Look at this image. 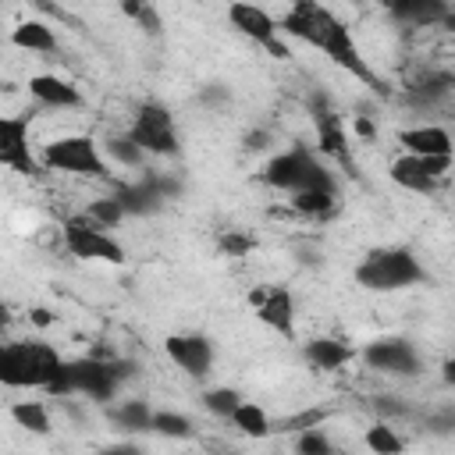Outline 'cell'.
Segmentation results:
<instances>
[{"label": "cell", "mask_w": 455, "mask_h": 455, "mask_svg": "<svg viewBox=\"0 0 455 455\" xmlns=\"http://www.w3.org/2000/svg\"><path fill=\"white\" fill-rule=\"evenodd\" d=\"M281 32L291 36V39H299V43H306V46H313V50H323L338 68H345L348 75H355L359 82H366L373 92L387 96L384 78L359 53V43L348 32V25L341 18H334L320 0H291V7L281 18Z\"/></svg>", "instance_id": "obj_1"}, {"label": "cell", "mask_w": 455, "mask_h": 455, "mask_svg": "<svg viewBox=\"0 0 455 455\" xmlns=\"http://www.w3.org/2000/svg\"><path fill=\"white\" fill-rule=\"evenodd\" d=\"M135 377V363L132 359H103V355H85V359H71L64 363L60 377L46 387L50 395L64 398V395H85L92 402H110L121 384Z\"/></svg>", "instance_id": "obj_2"}, {"label": "cell", "mask_w": 455, "mask_h": 455, "mask_svg": "<svg viewBox=\"0 0 455 455\" xmlns=\"http://www.w3.org/2000/svg\"><path fill=\"white\" fill-rule=\"evenodd\" d=\"M68 359L46 341H11L0 348V380L7 387H50Z\"/></svg>", "instance_id": "obj_3"}, {"label": "cell", "mask_w": 455, "mask_h": 455, "mask_svg": "<svg viewBox=\"0 0 455 455\" xmlns=\"http://www.w3.org/2000/svg\"><path fill=\"white\" fill-rule=\"evenodd\" d=\"M423 281H427V270L402 245L370 249L355 263V284H363L366 291H402V288H416Z\"/></svg>", "instance_id": "obj_4"}, {"label": "cell", "mask_w": 455, "mask_h": 455, "mask_svg": "<svg viewBox=\"0 0 455 455\" xmlns=\"http://www.w3.org/2000/svg\"><path fill=\"white\" fill-rule=\"evenodd\" d=\"M263 185L277 188V192H302V188H334L331 171L306 149V146H291L284 153H277L263 171H259Z\"/></svg>", "instance_id": "obj_5"}, {"label": "cell", "mask_w": 455, "mask_h": 455, "mask_svg": "<svg viewBox=\"0 0 455 455\" xmlns=\"http://www.w3.org/2000/svg\"><path fill=\"white\" fill-rule=\"evenodd\" d=\"M39 160L46 171H64V174H78V178H107V160H103L96 139H89V135H60L43 146Z\"/></svg>", "instance_id": "obj_6"}, {"label": "cell", "mask_w": 455, "mask_h": 455, "mask_svg": "<svg viewBox=\"0 0 455 455\" xmlns=\"http://www.w3.org/2000/svg\"><path fill=\"white\" fill-rule=\"evenodd\" d=\"M60 238H64V249L78 259H100V263H124V245L103 231V224H96L92 217L78 213V217H68L60 224Z\"/></svg>", "instance_id": "obj_7"}, {"label": "cell", "mask_w": 455, "mask_h": 455, "mask_svg": "<svg viewBox=\"0 0 455 455\" xmlns=\"http://www.w3.org/2000/svg\"><path fill=\"white\" fill-rule=\"evenodd\" d=\"M135 142L146 149V153H156V156H174L181 149V139H178V124L171 117V110L156 100H146L135 107V117H132V128Z\"/></svg>", "instance_id": "obj_8"}, {"label": "cell", "mask_w": 455, "mask_h": 455, "mask_svg": "<svg viewBox=\"0 0 455 455\" xmlns=\"http://www.w3.org/2000/svg\"><path fill=\"white\" fill-rule=\"evenodd\" d=\"M114 196L121 199V206H124L128 217H149V213L164 210L174 196H181V181H174L171 174L149 171V174H142V181L121 185Z\"/></svg>", "instance_id": "obj_9"}, {"label": "cell", "mask_w": 455, "mask_h": 455, "mask_svg": "<svg viewBox=\"0 0 455 455\" xmlns=\"http://www.w3.org/2000/svg\"><path fill=\"white\" fill-rule=\"evenodd\" d=\"M228 21H231V28H235L238 36L252 39L256 46H267L274 57H284V46L277 43L281 21H277L267 7H259V4H252V0H231V4H228Z\"/></svg>", "instance_id": "obj_10"}, {"label": "cell", "mask_w": 455, "mask_h": 455, "mask_svg": "<svg viewBox=\"0 0 455 455\" xmlns=\"http://www.w3.org/2000/svg\"><path fill=\"white\" fill-rule=\"evenodd\" d=\"M0 164L18 174H43V160L28 146V117H0Z\"/></svg>", "instance_id": "obj_11"}, {"label": "cell", "mask_w": 455, "mask_h": 455, "mask_svg": "<svg viewBox=\"0 0 455 455\" xmlns=\"http://www.w3.org/2000/svg\"><path fill=\"white\" fill-rule=\"evenodd\" d=\"M363 359L377 373H391V377H416L419 373V352L405 338H377L363 348Z\"/></svg>", "instance_id": "obj_12"}, {"label": "cell", "mask_w": 455, "mask_h": 455, "mask_svg": "<svg viewBox=\"0 0 455 455\" xmlns=\"http://www.w3.org/2000/svg\"><path fill=\"white\" fill-rule=\"evenodd\" d=\"M249 306L256 309V316H259L270 331H277V334H284V338L295 334V299H291V291H288L284 284L252 288V291H249Z\"/></svg>", "instance_id": "obj_13"}, {"label": "cell", "mask_w": 455, "mask_h": 455, "mask_svg": "<svg viewBox=\"0 0 455 455\" xmlns=\"http://www.w3.org/2000/svg\"><path fill=\"white\" fill-rule=\"evenodd\" d=\"M164 352L188 373V377H206L213 366V345L203 334H171L164 341Z\"/></svg>", "instance_id": "obj_14"}, {"label": "cell", "mask_w": 455, "mask_h": 455, "mask_svg": "<svg viewBox=\"0 0 455 455\" xmlns=\"http://www.w3.org/2000/svg\"><path fill=\"white\" fill-rule=\"evenodd\" d=\"M451 92H455V75H451V71H441V68H430V71H423L419 78L409 82L405 103L416 107V110H434V107H441Z\"/></svg>", "instance_id": "obj_15"}, {"label": "cell", "mask_w": 455, "mask_h": 455, "mask_svg": "<svg viewBox=\"0 0 455 455\" xmlns=\"http://www.w3.org/2000/svg\"><path fill=\"white\" fill-rule=\"evenodd\" d=\"M384 11L409 28H430V25H444V18L451 14L448 0H384Z\"/></svg>", "instance_id": "obj_16"}, {"label": "cell", "mask_w": 455, "mask_h": 455, "mask_svg": "<svg viewBox=\"0 0 455 455\" xmlns=\"http://www.w3.org/2000/svg\"><path fill=\"white\" fill-rule=\"evenodd\" d=\"M313 121H316L320 149H323V153H331L334 160H341V164H345V171L355 178V160H352V153H348V139H345L341 117H338L334 110H327V107H316V110H313Z\"/></svg>", "instance_id": "obj_17"}, {"label": "cell", "mask_w": 455, "mask_h": 455, "mask_svg": "<svg viewBox=\"0 0 455 455\" xmlns=\"http://www.w3.org/2000/svg\"><path fill=\"white\" fill-rule=\"evenodd\" d=\"M398 142L405 146V153H416V156H451L455 153V142H451V135L441 124L402 128L398 132Z\"/></svg>", "instance_id": "obj_18"}, {"label": "cell", "mask_w": 455, "mask_h": 455, "mask_svg": "<svg viewBox=\"0 0 455 455\" xmlns=\"http://www.w3.org/2000/svg\"><path fill=\"white\" fill-rule=\"evenodd\" d=\"M28 96H32L36 103L57 107V110L82 103V92L75 89V82H68V78H60V75H32V78H28Z\"/></svg>", "instance_id": "obj_19"}, {"label": "cell", "mask_w": 455, "mask_h": 455, "mask_svg": "<svg viewBox=\"0 0 455 455\" xmlns=\"http://www.w3.org/2000/svg\"><path fill=\"white\" fill-rule=\"evenodd\" d=\"M391 181H395L398 188H405V192L430 196V192H437V181H441V178H434V174L423 167V160H419L416 153H405V156L391 160Z\"/></svg>", "instance_id": "obj_20"}, {"label": "cell", "mask_w": 455, "mask_h": 455, "mask_svg": "<svg viewBox=\"0 0 455 455\" xmlns=\"http://www.w3.org/2000/svg\"><path fill=\"white\" fill-rule=\"evenodd\" d=\"M302 352L316 370H341L352 359V352H348V345L341 338H309Z\"/></svg>", "instance_id": "obj_21"}, {"label": "cell", "mask_w": 455, "mask_h": 455, "mask_svg": "<svg viewBox=\"0 0 455 455\" xmlns=\"http://www.w3.org/2000/svg\"><path fill=\"white\" fill-rule=\"evenodd\" d=\"M11 43L18 50H32V53H53L57 50V36L46 21H21L14 32H11Z\"/></svg>", "instance_id": "obj_22"}, {"label": "cell", "mask_w": 455, "mask_h": 455, "mask_svg": "<svg viewBox=\"0 0 455 455\" xmlns=\"http://www.w3.org/2000/svg\"><path fill=\"white\" fill-rule=\"evenodd\" d=\"M334 206H338L334 188H302V192H291V210L302 213V217L320 220V217H331Z\"/></svg>", "instance_id": "obj_23"}, {"label": "cell", "mask_w": 455, "mask_h": 455, "mask_svg": "<svg viewBox=\"0 0 455 455\" xmlns=\"http://www.w3.org/2000/svg\"><path fill=\"white\" fill-rule=\"evenodd\" d=\"M110 419H114L117 430H128V434H135V430H153V409H149L142 398L117 402V405L110 409Z\"/></svg>", "instance_id": "obj_24"}, {"label": "cell", "mask_w": 455, "mask_h": 455, "mask_svg": "<svg viewBox=\"0 0 455 455\" xmlns=\"http://www.w3.org/2000/svg\"><path fill=\"white\" fill-rule=\"evenodd\" d=\"M231 423L245 434V437H267L274 427H270V416L256 405V402H238V409L231 412Z\"/></svg>", "instance_id": "obj_25"}, {"label": "cell", "mask_w": 455, "mask_h": 455, "mask_svg": "<svg viewBox=\"0 0 455 455\" xmlns=\"http://www.w3.org/2000/svg\"><path fill=\"white\" fill-rule=\"evenodd\" d=\"M11 416H14L18 427H25L32 434H50V412H46L43 402H14Z\"/></svg>", "instance_id": "obj_26"}, {"label": "cell", "mask_w": 455, "mask_h": 455, "mask_svg": "<svg viewBox=\"0 0 455 455\" xmlns=\"http://www.w3.org/2000/svg\"><path fill=\"white\" fill-rule=\"evenodd\" d=\"M107 153H110L117 164H124V167H142V156H146V149L135 142V135H132V132L114 135V139L107 142Z\"/></svg>", "instance_id": "obj_27"}, {"label": "cell", "mask_w": 455, "mask_h": 455, "mask_svg": "<svg viewBox=\"0 0 455 455\" xmlns=\"http://www.w3.org/2000/svg\"><path fill=\"white\" fill-rule=\"evenodd\" d=\"M252 249H256V238L249 231H242V228H224L217 235V252L220 256H249Z\"/></svg>", "instance_id": "obj_28"}, {"label": "cell", "mask_w": 455, "mask_h": 455, "mask_svg": "<svg viewBox=\"0 0 455 455\" xmlns=\"http://www.w3.org/2000/svg\"><path fill=\"white\" fill-rule=\"evenodd\" d=\"M238 402H242V395L235 387H210L203 395V409L213 412V416H220V419H231V412L238 409Z\"/></svg>", "instance_id": "obj_29"}, {"label": "cell", "mask_w": 455, "mask_h": 455, "mask_svg": "<svg viewBox=\"0 0 455 455\" xmlns=\"http://www.w3.org/2000/svg\"><path fill=\"white\" fill-rule=\"evenodd\" d=\"M153 434L160 437H192V419L185 412H153Z\"/></svg>", "instance_id": "obj_30"}, {"label": "cell", "mask_w": 455, "mask_h": 455, "mask_svg": "<svg viewBox=\"0 0 455 455\" xmlns=\"http://www.w3.org/2000/svg\"><path fill=\"white\" fill-rule=\"evenodd\" d=\"M366 448L377 451V455H395V451L405 448V441H402L387 423H377V427L366 430Z\"/></svg>", "instance_id": "obj_31"}, {"label": "cell", "mask_w": 455, "mask_h": 455, "mask_svg": "<svg viewBox=\"0 0 455 455\" xmlns=\"http://www.w3.org/2000/svg\"><path fill=\"white\" fill-rule=\"evenodd\" d=\"M121 11H124L139 28H146L149 36H160V14L153 11L149 0H121Z\"/></svg>", "instance_id": "obj_32"}, {"label": "cell", "mask_w": 455, "mask_h": 455, "mask_svg": "<svg viewBox=\"0 0 455 455\" xmlns=\"http://www.w3.org/2000/svg\"><path fill=\"white\" fill-rule=\"evenodd\" d=\"M85 217H92L96 224H103V228H114L121 217H128L124 213V206H121V199L117 196H107V199H92L89 206H85Z\"/></svg>", "instance_id": "obj_33"}, {"label": "cell", "mask_w": 455, "mask_h": 455, "mask_svg": "<svg viewBox=\"0 0 455 455\" xmlns=\"http://www.w3.org/2000/svg\"><path fill=\"white\" fill-rule=\"evenodd\" d=\"M295 448H299L302 455H327L334 444L327 441V434H323L320 427H306V430H299V437H295Z\"/></svg>", "instance_id": "obj_34"}, {"label": "cell", "mask_w": 455, "mask_h": 455, "mask_svg": "<svg viewBox=\"0 0 455 455\" xmlns=\"http://www.w3.org/2000/svg\"><path fill=\"white\" fill-rule=\"evenodd\" d=\"M199 103H206V107H228V103H231V92H228V85L210 82V85L199 92Z\"/></svg>", "instance_id": "obj_35"}, {"label": "cell", "mask_w": 455, "mask_h": 455, "mask_svg": "<svg viewBox=\"0 0 455 455\" xmlns=\"http://www.w3.org/2000/svg\"><path fill=\"white\" fill-rule=\"evenodd\" d=\"M323 419V412L320 409H313V412H302V416H291V419H284L281 427L284 430H306V427H316Z\"/></svg>", "instance_id": "obj_36"}, {"label": "cell", "mask_w": 455, "mask_h": 455, "mask_svg": "<svg viewBox=\"0 0 455 455\" xmlns=\"http://www.w3.org/2000/svg\"><path fill=\"white\" fill-rule=\"evenodd\" d=\"M267 146H270V132L256 128V132L245 135V149H249V153H252V149H267Z\"/></svg>", "instance_id": "obj_37"}, {"label": "cell", "mask_w": 455, "mask_h": 455, "mask_svg": "<svg viewBox=\"0 0 455 455\" xmlns=\"http://www.w3.org/2000/svg\"><path fill=\"white\" fill-rule=\"evenodd\" d=\"M430 427H434L437 434H451V430H455V412H444V416H434V419H430Z\"/></svg>", "instance_id": "obj_38"}, {"label": "cell", "mask_w": 455, "mask_h": 455, "mask_svg": "<svg viewBox=\"0 0 455 455\" xmlns=\"http://www.w3.org/2000/svg\"><path fill=\"white\" fill-rule=\"evenodd\" d=\"M441 377H444V384H448V387H455V355H451V359H444Z\"/></svg>", "instance_id": "obj_39"}, {"label": "cell", "mask_w": 455, "mask_h": 455, "mask_svg": "<svg viewBox=\"0 0 455 455\" xmlns=\"http://www.w3.org/2000/svg\"><path fill=\"white\" fill-rule=\"evenodd\" d=\"M50 320H53V316H50L46 309H32V323H39V327H46Z\"/></svg>", "instance_id": "obj_40"}, {"label": "cell", "mask_w": 455, "mask_h": 455, "mask_svg": "<svg viewBox=\"0 0 455 455\" xmlns=\"http://www.w3.org/2000/svg\"><path fill=\"white\" fill-rule=\"evenodd\" d=\"M355 124H359V135H373V121H366V117H359Z\"/></svg>", "instance_id": "obj_41"}]
</instances>
